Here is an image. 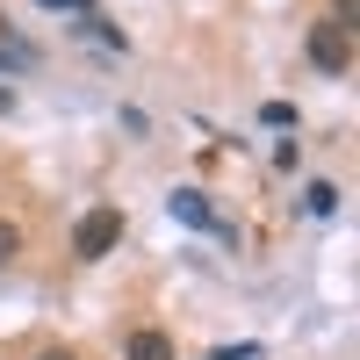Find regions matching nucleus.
Here are the masks:
<instances>
[{
	"label": "nucleus",
	"mask_w": 360,
	"mask_h": 360,
	"mask_svg": "<svg viewBox=\"0 0 360 360\" xmlns=\"http://www.w3.org/2000/svg\"><path fill=\"white\" fill-rule=\"evenodd\" d=\"M115 238H123V209H86V217H79V231H72V252L79 259H108L115 252Z\"/></svg>",
	"instance_id": "obj_1"
},
{
	"label": "nucleus",
	"mask_w": 360,
	"mask_h": 360,
	"mask_svg": "<svg viewBox=\"0 0 360 360\" xmlns=\"http://www.w3.org/2000/svg\"><path fill=\"white\" fill-rule=\"evenodd\" d=\"M310 65H317V72H332V79H346L353 44H346V29H339V22H310Z\"/></svg>",
	"instance_id": "obj_2"
},
{
	"label": "nucleus",
	"mask_w": 360,
	"mask_h": 360,
	"mask_svg": "<svg viewBox=\"0 0 360 360\" xmlns=\"http://www.w3.org/2000/svg\"><path fill=\"white\" fill-rule=\"evenodd\" d=\"M123 360H173V339H166V332H152V324H144V332H130Z\"/></svg>",
	"instance_id": "obj_3"
},
{
	"label": "nucleus",
	"mask_w": 360,
	"mask_h": 360,
	"mask_svg": "<svg viewBox=\"0 0 360 360\" xmlns=\"http://www.w3.org/2000/svg\"><path fill=\"white\" fill-rule=\"evenodd\" d=\"M72 29H79V37H94V44H108V51H130V37H123L108 15H72Z\"/></svg>",
	"instance_id": "obj_4"
},
{
	"label": "nucleus",
	"mask_w": 360,
	"mask_h": 360,
	"mask_svg": "<svg viewBox=\"0 0 360 360\" xmlns=\"http://www.w3.org/2000/svg\"><path fill=\"white\" fill-rule=\"evenodd\" d=\"M166 209H173L180 224H195V231H209V224H217V217H209V202H202L195 188H180V195H166Z\"/></svg>",
	"instance_id": "obj_5"
},
{
	"label": "nucleus",
	"mask_w": 360,
	"mask_h": 360,
	"mask_svg": "<svg viewBox=\"0 0 360 360\" xmlns=\"http://www.w3.org/2000/svg\"><path fill=\"white\" fill-rule=\"evenodd\" d=\"M295 209H303V217H332V209H339V188H332V180H310V188L295 195Z\"/></svg>",
	"instance_id": "obj_6"
},
{
	"label": "nucleus",
	"mask_w": 360,
	"mask_h": 360,
	"mask_svg": "<svg viewBox=\"0 0 360 360\" xmlns=\"http://www.w3.org/2000/svg\"><path fill=\"white\" fill-rule=\"evenodd\" d=\"M259 123H266V130H288V123H295V108H288V101H266V108H259Z\"/></svg>",
	"instance_id": "obj_7"
},
{
	"label": "nucleus",
	"mask_w": 360,
	"mask_h": 360,
	"mask_svg": "<svg viewBox=\"0 0 360 360\" xmlns=\"http://www.w3.org/2000/svg\"><path fill=\"white\" fill-rule=\"evenodd\" d=\"M209 360H259V346H252V339H238V346H217Z\"/></svg>",
	"instance_id": "obj_8"
},
{
	"label": "nucleus",
	"mask_w": 360,
	"mask_h": 360,
	"mask_svg": "<svg viewBox=\"0 0 360 360\" xmlns=\"http://www.w3.org/2000/svg\"><path fill=\"white\" fill-rule=\"evenodd\" d=\"M15 245H22V231H15V224H0V266L15 259Z\"/></svg>",
	"instance_id": "obj_9"
},
{
	"label": "nucleus",
	"mask_w": 360,
	"mask_h": 360,
	"mask_svg": "<svg viewBox=\"0 0 360 360\" xmlns=\"http://www.w3.org/2000/svg\"><path fill=\"white\" fill-rule=\"evenodd\" d=\"M37 8H58V15H86L94 0H37Z\"/></svg>",
	"instance_id": "obj_10"
},
{
	"label": "nucleus",
	"mask_w": 360,
	"mask_h": 360,
	"mask_svg": "<svg viewBox=\"0 0 360 360\" xmlns=\"http://www.w3.org/2000/svg\"><path fill=\"white\" fill-rule=\"evenodd\" d=\"M360 22V0H339V29H353Z\"/></svg>",
	"instance_id": "obj_11"
},
{
	"label": "nucleus",
	"mask_w": 360,
	"mask_h": 360,
	"mask_svg": "<svg viewBox=\"0 0 360 360\" xmlns=\"http://www.w3.org/2000/svg\"><path fill=\"white\" fill-rule=\"evenodd\" d=\"M37 360H79V353H72V346H44Z\"/></svg>",
	"instance_id": "obj_12"
},
{
	"label": "nucleus",
	"mask_w": 360,
	"mask_h": 360,
	"mask_svg": "<svg viewBox=\"0 0 360 360\" xmlns=\"http://www.w3.org/2000/svg\"><path fill=\"white\" fill-rule=\"evenodd\" d=\"M0 72H22V58H8V51H0Z\"/></svg>",
	"instance_id": "obj_13"
}]
</instances>
